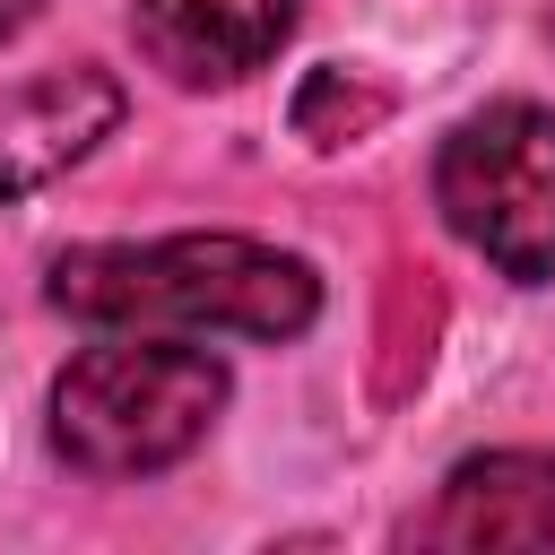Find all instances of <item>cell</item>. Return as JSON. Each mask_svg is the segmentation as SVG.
I'll use <instances>...</instances> for the list:
<instances>
[{"mask_svg": "<svg viewBox=\"0 0 555 555\" xmlns=\"http://www.w3.org/2000/svg\"><path fill=\"white\" fill-rule=\"evenodd\" d=\"M52 304L104 330H234L295 338L321 312V278L251 234H173V243H87L52 260Z\"/></svg>", "mask_w": 555, "mask_h": 555, "instance_id": "1", "label": "cell"}, {"mask_svg": "<svg viewBox=\"0 0 555 555\" xmlns=\"http://www.w3.org/2000/svg\"><path fill=\"white\" fill-rule=\"evenodd\" d=\"M225 408V364L173 338H104L52 382V442L87 477L173 468Z\"/></svg>", "mask_w": 555, "mask_h": 555, "instance_id": "2", "label": "cell"}, {"mask_svg": "<svg viewBox=\"0 0 555 555\" xmlns=\"http://www.w3.org/2000/svg\"><path fill=\"white\" fill-rule=\"evenodd\" d=\"M434 199L503 278H555V113L486 104L434 156Z\"/></svg>", "mask_w": 555, "mask_h": 555, "instance_id": "3", "label": "cell"}, {"mask_svg": "<svg viewBox=\"0 0 555 555\" xmlns=\"http://www.w3.org/2000/svg\"><path fill=\"white\" fill-rule=\"evenodd\" d=\"M121 121V78L113 69H43L26 87L0 95V199L43 191L52 173H69L104 130Z\"/></svg>", "mask_w": 555, "mask_h": 555, "instance_id": "4", "label": "cell"}, {"mask_svg": "<svg viewBox=\"0 0 555 555\" xmlns=\"http://www.w3.org/2000/svg\"><path fill=\"white\" fill-rule=\"evenodd\" d=\"M139 52L182 87H234L295 35V0H139Z\"/></svg>", "mask_w": 555, "mask_h": 555, "instance_id": "5", "label": "cell"}, {"mask_svg": "<svg viewBox=\"0 0 555 555\" xmlns=\"http://www.w3.org/2000/svg\"><path fill=\"white\" fill-rule=\"evenodd\" d=\"M425 538L434 546H555V451L460 460Z\"/></svg>", "mask_w": 555, "mask_h": 555, "instance_id": "6", "label": "cell"}, {"mask_svg": "<svg viewBox=\"0 0 555 555\" xmlns=\"http://www.w3.org/2000/svg\"><path fill=\"white\" fill-rule=\"evenodd\" d=\"M382 113H390V95H382V87H356L347 69H312L304 95H295V130H304L312 147H338V139L373 130Z\"/></svg>", "mask_w": 555, "mask_h": 555, "instance_id": "7", "label": "cell"}, {"mask_svg": "<svg viewBox=\"0 0 555 555\" xmlns=\"http://www.w3.org/2000/svg\"><path fill=\"white\" fill-rule=\"evenodd\" d=\"M35 9H43V0H0V35H17V26L35 17Z\"/></svg>", "mask_w": 555, "mask_h": 555, "instance_id": "8", "label": "cell"}]
</instances>
